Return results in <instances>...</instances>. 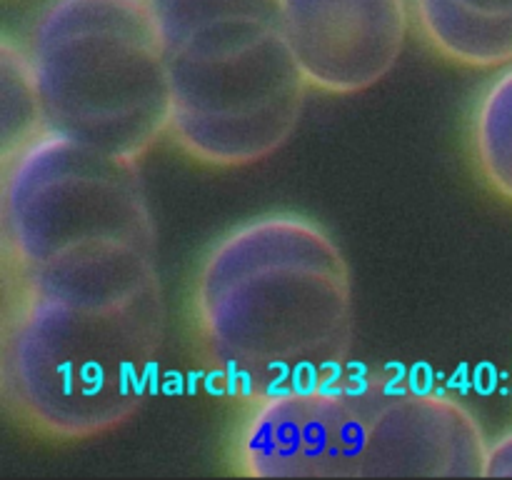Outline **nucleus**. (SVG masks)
Returning a JSON list of instances; mask_svg holds the SVG:
<instances>
[{
  "instance_id": "9d476101",
  "label": "nucleus",
  "mask_w": 512,
  "mask_h": 480,
  "mask_svg": "<svg viewBox=\"0 0 512 480\" xmlns=\"http://www.w3.org/2000/svg\"><path fill=\"white\" fill-rule=\"evenodd\" d=\"M413 20L448 63L473 70L512 63V0H413Z\"/></svg>"
},
{
  "instance_id": "7ed1b4c3",
  "label": "nucleus",
  "mask_w": 512,
  "mask_h": 480,
  "mask_svg": "<svg viewBox=\"0 0 512 480\" xmlns=\"http://www.w3.org/2000/svg\"><path fill=\"white\" fill-rule=\"evenodd\" d=\"M25 48L50 130L135 163L168 135V55L145 0H48Z\"/></svg>"
},
{
  "instance_id": "ddd939ff",
  "label": "nucleus",
  "mask_w": 512,
  "mask_h": 480,
  "mask_svg": "<svg viewBox=\"0 0 512 480\" xmlns=\"http://www.w3.org/2000/svg\"><path fill=\"white\" fill-rule=\"evenodd\" d=\"M485 478H512V428L488 445Z\"/></svg>"
},
{
  "instance_id": "f257e3e1",
  "label": "nucleus",
  "mask_w": 512,
  "mask_h": 480,
  "mask_svg": "<svg viewBox=\"0 0 512 480\" xmlns=\"http://www.w3.org/2000/svg\"><path fill=\"white\" fill-rule=\"evenodd\" d=\"M165 320L158 255L3 273L5 413L50 443H80L120 428L153 388Z\"/></svg>"
},
{
  "instance_id": "39448f33",
  "label": "nucleus",
  "mask_w": 512,
  "mask_h": 480,
  "mask_svg": "<svg viewBox=\"0 0 512 480\" xmlns=\"http://www.w3.org/2000/svg\"><path fill=\"white\" fill-rule=\"evenodd\" d=\"M168 138L208 168H245L278 153L305 108L288 40L215 58H168Z\"/></svg>"
},
{
  "instance_id": "f03ea898",
  "label": "nucleus",
  "mask_w": 512,
  "mask_h": 480,
  "mask_svg": "<svg viewBox=\"0 0 512 480\" xmlns=\"http://www.w3.org/2000/svg\"><path fill=\"white\" fill-rule=\"evenodd\" d=\"M190 330L213 385L240 403L348 368L353 275L323 223L293 210L225 230L190 285Z\"/></svg>"
},
{
  "instance_id": "f8f14e48",
  "label": "nucleus",
  "mask_w": 512,
  "mask_h": 480,
  "mask_svg": "<svg viewBox=\"0 0 512 480\" xmlns=\"http://www.w3.org/2000/svg\"><path fill=\"white\" fill-rule=\"evenodd\" d=\"M43 100L25 43L10 35L0 40V163L45 133Z\"/></svg>"
},
{
  "instance_id": "9b49d317",
  "label": "nucleus",
  "mask_w": 512,
  "mask_h": 480,
  "mask_svg": "<svg viewBox=\"0 0 512 480\" xmlns=\"http://www.w3.org/2000/svg\"><path fill=\"white\" fill-rule=\"evenodd\" d=\"M470 153L483 183L512 205V63L485 85L475 103Z\"/></svg>"
},
{
  "instance_id": "423d86ee",
  "label": "nucleus",
  "mask_w": 512,
  "mask_h": 480,
  "mask_svg": "<svg viewBox=\"0 0 512 480\" xmlns=\"http://www.w3.org/2000/svg\"><path fill=\"white\" fill-rule=\"evenodd\" d=\"M368 378L345 368L325 380L243 400L230 465L245 478H355Z\"/></svg>"
},
{
  "instance_id": "20e7f679",
  "label": "nucleus",
  "mask_w": 512,
  "mask_h": 480,
  "mask_svg": "<svg viewBox=\"0 0 512 480\" xmlns=\"http://www.w3.org/2000/svg\"><path fill=\"white\" fill-rule=\"evenodd\" d=\"M0 258L25 273L100 248L158 250L140 163L55 130L0 163Z\"/></svg>"
},
{
  "instance_id": "6e6552de",
  "label": "nucleus",
  "mask_w": 512,
  "mask_h": 480,
  "mask_svg": "<svg viewBox=\"0 0 512 480\" xmlns=\"http://www.w3.org/2000/svg\"><path fill=\"white\" fill-rule=\"evenodd\" d=\"M280 23L310 88L355 95L398 65L413 0H283Z\"/></svg>"
},
{
  "instance_id": "1a4fd4ad",
  "label": "nucleus",
  "mask_w": 512,
  "mask_h": 480,
  "mask_svg": "<svg viewBox=\"0 0 512 480\" xmlns=\"http://www.w3.org/2000/svg\"><path fill=\"white\" fill-rule=\"evenodd\" d=\"M168 58H213L283 38V0H145Z\"/></svg>"
},
{
  "instance_id": "0eeeda50",
  "label": "nucleus",
  "mask_w": 512,
  "mask_h": 480,
  "mask_svg": "<svg viewBox=\"0 0 512 480\" xmlns=\"http://www.w3.org/2000/svg\"><path fill=\"white\" fill-rule=\"evenodd\" d=\"M365 378L355 478H485L490 440L458 395L393 368H365Z\"/></svg>"
}]
</instances>
